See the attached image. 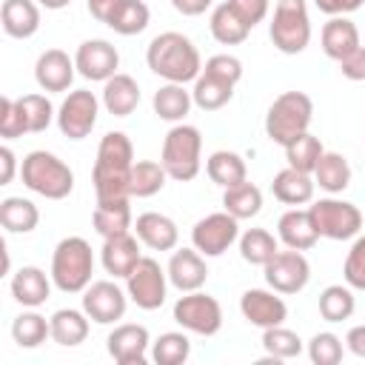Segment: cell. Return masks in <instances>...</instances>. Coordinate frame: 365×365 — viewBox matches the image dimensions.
<instances>
[{
  "mask_svg": "<svg viewBox=\"0 0 365 365\" xmlns=\"http://www.w3.org/2000/svg\"><path fill=\"white\" fill-rule=\"evenodd\" d=\"M134 145L123 131L103 134L97 145V160L91 171L97 200H131V168H134Z\"/></svg>",
  "mask_w": 365,
  "mask_h": 365,
  "instance_id": "6da1fadb",
  "label": "cell"
},
{
  "mask_svg": "<svg viewBox=\"0 0 365 365\" xmlns=\"http://www.w3.org/2000/svg\"><path fill=\"white\" fill-rule=\"evenodd\" d=\"M145 63L148 68L163 77L165 83H194L202 71V57L191 37L180 31H163L157 34L148 48H145Z\"/></svg>",
  "mask_w": 365,
  "mask_h": 365,
  "instance_id": "7a4b0ae2",
  "label": "cell"
},
{
  "mask_svg": "<svg viewBox=\"0 0 365 365\" xmlns=\"http://www.w3.org/2000/svg\"><path fill=\"white\" fill-rule=\"evenodd\" d=\"M23 185L46 200H66L74 188V171L51 151H29L20 163Z\"/></svg>",
  "mask_w": 365,
  "mask_h": 365,
  "instance_id": "3957f363",
  "label": "cell"
},
{
  "mask_svg": "<svg viewBox=\"0 0 365 365\" xmlns=\"http://www.w3.org/2000/svg\"><path fill=\"white\" fill-rule=\"evenodd\" d=\"M94 254L83 237H66L51 254V279L63 294H83L91 285Z\"/></svg>",
  "mask_w": 365,
  "mask_h": 365,
  "instance_id": "277c9868",
  "label": "cell"
},
{
  "mask_svg": "<svg viewBox=\"0 0 365 365\" xmlns=\"http://www.w3.org/2000/svg\"><path fill=\"white\" fill-rule=\"evenodd\" d=\"M314 120V103L305 91H282L265 114V134L277 145H288L294 137L305 134Z\"/></svg>",
  "mask_w": 365,
  "mask_h": 365,
  "instance_id": "5b68a950",
  "label": "cell"
},
{
  "mask_svg": "<svg viewBox=\"0 0 365 365\" xmlns=\"http://www.w3.org/2000/svg\"><path fill=\"white\" fill-rule=\"evenodd\" d=\"M200 154H202V134L197 125L177 123L165 140H163V168L168 171L171 180L188 182L200 174Z\"/></svg>",
  "mask_w": 365,
  "mask_h": 365,
  "instance_id": "8992f818",
  "label": "cell"
},
{
  "mask_svg": "<svg viewBox=\"0 0 365 365\" xmlns=\"http://www.w3.org/2000/svg\"><path fill=\"white\" fill-rule=\"evenodd\" d=\"M268 37L274 48H279L282 54L305 51L311 43V17H308L305 0H277Z\"/></svg>",
  "mask_w": 365,
  "mask_h": 365,
  "instance_id": "52a82bcc",
  "label": "cell"
},
{
  "mask_svg": "<svg viewBox=\"0 0 365 365\" xmlns=\"http://www.w3.org/2000/svg\"><path fill=\"white\" fill-rule=\"evenodd\" d=\"M308 214L314 220L317 234L325 240H354L362 228V211L348 200L322 197L308 205Z\"/></svg>",
  "mask_w": 365,
  "mask_h": 365,
  "instance_id": "ba28073f",
  "label": "cell"
},
{
  "mask_svg": "<svg viewBox=\"0 0 365 365\" xmlns=\"http://www.w3.org/2000/svg\"><path fill=\"white\" fill-rule=\"evenodd\" d=\"M174 322L200 336H214L222 328V308L211 294L202 291H185L174 302Z\"/></svg>",
  "mask_w": 365,
  "mask_h": 365,
  "instance_id": "9c48e42d",
  "label": "cell"
},
{
  "mask_svg": "<svg viewBox=\"0 0 365 365\" xmlns=\"http://www.w3.org/2000/svg\"><path fill=\"white\" fill-rule=\"evenodd\" d=\"M125 291L137 308L157 311L168 294V271L154 257H143L134 265V271L125 277Z\"/></svg>",
  "mask_w": 365,
  "mask_h": 365,
  "instance_id": "30bf717a",
  "label": "cell"
},
{
  "mask_svg": "<svg viewBox=\"0 0 365 365\" xmlns=\"http://www.w3.org/2000/svg\"><path fill=\"white\" fill-rule=\"evenodd\" d=\"M240 240V220L228 211H214L194 222L191 228V245L202 257H220Z\"/></svg>",
  "mask_w": 365,
  "mask_h": 365,
  "instance_id": "8fae6325",
  "label": "cell"
},
{
  "mask_svg": "<svg viewBox=\"0 0 365 365\" xmlns=\"http://www.w3.org/2000/svg\"><path fill=\"white\" fill-rule=\"evenodd\" d=\"M97 114H100V100L94 97V91L74 88V91H68V97L57 108V125H60L63 137L83 140L97 125Z\"/></svg>",
  "mask_w": 365,
  "mask_h": 365,
  "instance_id": "7c38bea8",
  "label": "cell"
},
{
  "mask_svg": "<svg viewBox=\"0 0 365 365\" xmlns=\"http://www.w3.org/2000/svg\"><path fill=\"white\" fill-rule=\"evenodd\" d=\"M262 271H265L268 288H274L277 294H299L308 285V279H311L308 259L302 257V251H294V248L277 251L262 265Z\"/></svg>",
  "mask_w": 365,
  "mask_h": 365,
  "instance_id": "4fadbf2b",
  "label": "cell"
},
{
  "mask_svg": "<svg viewBox=\"0 0 365 365\" xmlns=\"http://www.w3.org/2000/svg\"><path fill=\"white\" fill-rule=\"evenodd\" d=\"M128 308V291H123L111 279H97L83 291V311L97 325H111L125 317Z\"/></svg>",
  "mask_w": 365,
  "mask_h": 365,
  "instance_id": "5bb4252c",
  "label": "cell"
},
{
  "mask_svg": "<svg viewBox=\"0 0 365 365\" xmlns=\"http://www.w3.org/2000/svg\"><path fill=\"white\" fill-rule=\"evenodd\" d=\"M106 348L117 365H145L148 354H151L148 328L137 325V322H123L108 334Z\"/></svg>",
  "mask_w": 365,
  "mask_h": 365,
  "instance_id": "9a60e30c",
  "label": "cell"
},
{
  "mask_svg": "<svg viewBox=\"0 0 365 365\" xmlns=\"http://www.w3.org/2000/svg\"><path fill=\"white\" fill-rule=\"evenodd\" d=\"M77 74L91 80V83H106L108 77L117 74L120 68V54L108 40H86L77 46L74 54Z\"/></svg>",
  "mask_w": 365,
  "mask_h": 365,
  "instance_id": "2e32d148",
  "label": "cell"
},
{
  "mask_svg": "<svg viewBox=\"0 0 365 365\" xmlns=\"http://www.w3.org/2000/svg\"><path fill=\"white\" fill-rule=\"evenodd\" d=\"M240 311L242 317L257 325V328H274L282 325L288 319V305L282 297H277V291H265V288H248L240 297Z\"/></svg>",
  "mask_w": 365,
  "mask_h": 365,
  "instance_id": "e0dca14e",
  "label": "cell"
},
{
  "mask_svg": "<svg viewBox=\"0 0 365 365\" xmlns=\"http://www.w3.org/2000/svg\"><path fill=\"white\" fill-rule=\"evenodd\" d=\"M165 271H168V282L182 294L185 291H200L208 279L205 257L197 248H174Z\"/></svg>",
  "mask_w": 365,
  "mask_h": 365,
  "instance_id": "ac0fdd59",
  "label": "cell"
},
{
  "mask_svg": "<svg viewBox=\"0 0 365 365\" xmlns=\"http://www.w3.org/2000/svg\"><path fill=\"white\" fill-rule=\"evenodd\" d=\"M74 74L77 66L63 48H46L34 63V80L43 91H68Z\"/></svg>",
  "mask_w": 365,
  "mask_h": 365,
  "instance_id": "d6986e66",
  "label": "cell"
},
{
  "mask_svg": "<svg viewBox=\"0 0 365 365\" xmlns=\"http://www.w3.org/2000/svg\"><path fill=\"white\" fill-rule=\"evenodd\" d=\"M134 234L137 240L151 248V251H174L180 242V228L171 217L160 214V211H143L134 220Z\"/></svg>",
  "mask_w": 365,
  "mask_h": 365,
  "instance_id": "ffe728a7",
  "label": "cell"
},
{
  "mask_svg": "<svg viewBox=\"0 0 365 365\" xmlns=\"http://www.w3.org/2000/svg\"><path fill=\"white\" fill-rule=\"evenodd\" d=\"M143 259L140 254V240L137 234H120V237H108L103 240V248H100V262L106 268V274H111L114 279H125L134 265Z\"/></svg>",
  "mask_w": 365,
  "mask_h": 365,
  "instance_id": "44dd1931",
  "label": "cell"
},
{
  "mask_svg": "<svg viewBox=\"0 0 365 365\" xmlns=\"http://www.w3.org/2000/svg\"><path fill=\"white\" fill-rule=\"evenodd\" d=\"M51 274H46L37 265H23L20 271L11 274V297L23 308H40L51 297Z\"/></svg>",
  "mask_w": 365,
  "mask_h": 365,
  "instance_id": "7402d4cb",
  "label": "cell"
},
{
  "mask_svg": "<svg viewBox=\"0 0 365 365\" xmlns=\"http://www.w3.org/2000/svg\"><path fill=\"white\" fill-rule=\"evenodd\" d=\"M277 234H279V242L294 251H308L319 240L308 208H288L277 222Z\"/></svg>",
  "mask_w": 365,
  "mask_h": 365,
  "instance_id": "603a6c76",
  "label": "cell"
},
{
  "mask_svg": "<svg viewBox=\"0 0 365 365\" xmlns=\"http://www.w3.org/2000/svg\"><path fill=\"white\" fill-rule=\"evenodd\" d=\"M0 23L9 37L26 40L40 29V3L37 0H3Z\"/></svg>",
  "mask_w": 365,
  "mask_h": 365,
  "instance_id": "cb8c5ba5",
  "label": "cell"
},
{
  "mask_svg": "<svg viewBox=\"0 0 365 365\" xmlns=\"http://www.w3.org/2000/svg\"><path fill=\"white\" fill-rule=\"evenodd\" d=\"M128 202L131 200H97L91 222H94V231L103 240L128 234L134 228V217H131V205Z\"/></svg>",
  "mask_w": 365,
  "mask_h": 365,
  "instance_id": "d4e9b609",
  "label": "cell"
},
{
  "mask_svg": "<svg viewBox=\"0 0 365 365\" xmlns=\"http://www.w3.org/2000/svg\"><path fill=\"white\" fill-rule=\"evenodd\" d=\"M314 188H317V182H314V174H305V171H297V168H282V171H277L274 174V182H271V191H274V197L279 200V202H285V205H305V202H311L314 200Z\"/></svg>",
  "mask_w": 365,
  "mask_h": 365,
  "instance_id": "484cf974",
  "label": "cell"
},
{
  "mask_svg": "<svg viewBox=\"0 0 365 365\" xmlns=\"http://www.w3.org/2000/svg\"><path fill=\"white\" fill-rule=\"evenodd\" d=\"M322 51L331 57V60H345L351 51H356L359 48V29L345 17V14H339V17H331L325 26H322Z\"/></svg>",
  "mask_w": 365,
  "mask_h": 365,
  "instance_id": "4316f807",
  "label": "cell"
},
{
  "mask_svg": "<svg viewBox=\"0 0 365 365\" xmlns=\"http://www.w3.org/2000/svg\"><path fill=\"white\" fill-rule=\"evenodd\" d=\"M103 106L114 117H128L140 106V86L128 74H114L103 83Z\"/></svg>",
  "mask_w": 365,
  "mask_h": 365,
  "instance_id": "83f0119b",
  "label": "cell"
},
{
  "mask_svg": "<svg viewBox=\"0 0 365 365\" xmlns=\"http://www.w3.org/2000/svg\"><path fill=\"white\" fill-rule=\"evenodd\" d=\"M151 106H154V114L160 120H165V123H182L185 114L194 106V97H191V91H185L182 83H165V86H160L154 91Z\"/></svg>",
  "mask_w": 365,
  "mask_h": 365,
  "instance_id": "f1b7e54d",
  "label": "cell"
},
{
  "mask_svg": "<svg viewBox=\"0 0 365 365\" xmlns=\"http://www.w3.org/2000/svg\"><path fill=\"white\" fill-rule=\"evenodd\" d=\"M51 322V339L63 348H74L80 342H86L88 336V314L77 311V308H60L48 317Z\"/></svg>",
  "mask_w": 365,
  "mask_h": 365,
  "instance_id": "f546056e",
  "label": "cell"
},
{
  "mask_svg": "<svg viewBox=\"0 0 365 365\" xmlns=\"http://www.w3.org/2000/svg\"><path fill=\"white\" fill-rule=\"evenodd\" d=\"M205 171H208L211 182H217L220 188H231V185H240V182L248 180L245 160H242L237 151H228V148L214 151V154L205 160Z\"/></svg>",
  "mask_w": 365,
  "mask_h": 365,
  "instance_id": "4dcf8cb0",
  "label": "cell"
},
{
  "mask_svg": "<svg viewBox=\"0 0 365 365\" xmlns=\"http://www.w3.org/2000/svg\"><path fill=\"white\" fill-rule=\"evenodd\" d=\"M314 182L328 191V194H339L351 185V165L339 151H325L314 168Z\"/></svg>",
  "mask_w": 365,
  "mask_h": 365,
  "instance_id": "1f68e13d",
  "label": "cell"
},
{
  "mask_svg": "<svg viewBox=\"0 0 365 365\" xmlns=\"http://www.w3.org/2000/svg\"><path fill=\"white\" fill-rule=\"evenodd\" d=\"M208 29H211V37H214L217 43H222V46H240V43H245V37H248V31H251V29L242 23V17L228 6V0L220 3V6H214Z\"/></svg>",
  "mask_w": 365,
  "mask_h": 365,
  "instance_id": "d6a6232c",
  "label": "cell"
},
{
  "mask_svg": "<svg viewBox=\"0 0 365 365\" xmlns=\"http://www.w3.org/2000/svg\"><path fill=\"white\" fill-rule=\"evenodd\" d=\"M40 222V211L26 197H6L0 202V225L11 234H29Z\"/></svg>",
  "mask_w": 365,
  "mask_h": 365,
  "instance_id": "836d02e7",
  "label": "cell"
},
{
  "mask_svg": "<svg viewBox=\"0 0 365 365\" xmlns=\"http://www.w3.org/2000/svg\"><path fill=\"white\" fill-rule=\"evenodd\" d=\"M262 208V191L254 182H240L231 188H222V211H228L237 220H251Z\"/></svg>",
  "mask_w": 365,
  "mask_h": 365,
  "instance_id": "e575fe53",
  "label": "cell"
},
{
  "mask_svg": "<svg viewBox=\"0 0 365 365\" xmlns=\"http://www.w3.org/2000/svg\"><path fill=\"white\" fill-rule=\"evenodd\" d=\"M148 20H151V11H148V6H145L143 0H123V3L108 14L106 26H108L111 31L123 34V37H131V34L145 31Z\"/></svg>",
  "mask_w": 365,
  "mask_h": 365,
  "instance_id": "d590c367",
  "label": "cell"
},
{
  "mask_svg": "<svg viewBox=\"0 0 365 365\" xmlns=\"http://www.w3.org/2000/svg\"><path fill=\"white\" fill-rule=\"evenodd\" d=\"M191 97H194V106H200L202 111H217L234 97V86L208 71H200V77L194 80Z\"/></svg>",
  "mask_w": 365,
  "mask_h": 365,
  "instance_id": "8d00e7d4",
  "label": "cell"
},
{
  "mask_svg": "<svg viewBox=\"0 0 365 365\" xmlns=\"http://www.w3.org/2000/svg\"><path fill=\"white\" fill-rule=\"evenodd\" d=\"M165 180H168V171L163 168V163H154V160H137L134 168H131V180H128L131 197H137V200L154 197V194L163 191Z\"/></svg>",
  "mask_w": 365,
  "mask_h": 365,
  "instance_id": "74e56055",
  "label": "cell"
},
{
  "mask_svg": "<svg viewBox=\"0 0 365 365\" xmlns=\"http://www.w3.org/2000/svg\"><path fill=\"white\" fill-rule=\"evenodd\" d=\"M46 336H51V322L43 314H37L34 308H29L20 317H14V322H11V339L20 348H37V345L46 342Z\"/></svg>",
  "mask_w": 365,
  "mask_h": 365,
  "instance_id": "f35d334b",
  "label": "cell"
},
{
  "mask_svg": "<svg viewBox=\"0 0 365 365\" xmlns=\"http://www.w3.org/2000/svg\"><path fill=\"white\" fill-rule=\"evenodd\" d=\"M356 308V299H354V288L345 282V285H328L322 288L319 294V317L325 322H342V319H351Z\"/></svg>",
  "mask_w": 365,
  "mask_h": 365,
  "instance_id": "ab89813d",
  "label": "cell"
},
{
  "mask_svg": "<svg viewBox=\"0 0 365 365\" xmlns=\"http://www.w3.org/2000/svg\"><path fill=\"white\" fill-rule=\"evenodd\" d=\"M322 154H325V148H322L319 137H314L311 131L294 137V140L285 145V160H288V165L297 168V171H305V174H314V168H317V163H319Z\"/></svg>",
  "mask_w": 365,
  "mask_h": 365,
  "instance_id": "60d3db41",
  "label": "cell"
},
{
  "mask_svg": "<svg viewBox=\"0 0 365 365\" xmlns=\"http://www.w3.org/2000/svg\"><path fill=\"white\" fill-rule=\"evenodd\" d=\"M191 356V339L185 331H165L151 342V359L157 365H182Z\"/></svg>",
  "mask_w": 365,
  "mask_h": 365,
  "instance_id": "b9f144b4",
  "label": "cell"
},
{
  "mask_svg": "<svg viewBox=\"0 0 365 365\" xmlns=\"http://www.w3.org/2000/svg\"><path fill=\"white\" fill-rule=\"evenodd\" d=\"M277 251H279V245H277L274 234L265 228H248L240 234V257L251 265H265Z\"/></svg>",
  "mask_w": 365,
  "mask_h": 365,
  "instance_id": "7bdbcfd3",
  "label": "cell"
},
{
  "mask_svg": "<svg viewBox=\"0 0 365 365\" xmlns=\"http://www.w3.org/2000/svg\"><path fill=\"white\" fill-rule=\"evenodd\" d=\"M262 348L271 359H294L305 351L302 339L297 331H288L282 325H274V328H262Z\"/></svg>",
  "mask_w": 365,
  "mask_h": 365,
  "instance_id": "ee69618b",
  "label": "cell"
},
{
  "mask_svg": "<svg viewBox=\"0 0 365 365\" xmlns=\"http://www.w3.org/2000/svg\"><path fill=\"white\" fill-rule=\"evenodd\" d=\"M17 106H20V111H23V120H26L29 134L46 131V128L51 125V120L57 117V114H54V106H51V100H48L46 94H23V97L17 100Z\"/></svg>",
  "mask_w": 365,
  "mask_h": 365,
  "instance_id": "f6af8a7d",
  "label": "cell"
},
{
  "mask_svg": "<svg viewBox=\"0 0 365 365\" xmlns=\"http://www.w3.org/2000/svg\"><path fill=\"white\" fill-rule=\"evenodd\" d=\"M308 359L314 362V365H336V362H342V339L336 336V334H331V331H319V334H314L311 339H308Z\"/></svg>",
  "mask_w": 365,
  "mask_h": 365,
  "instance_id": "bcb514c9",
  "label": "cell"
},
{
  "mask_svg": "<svg viewBox=\"0 0 365 365\" xmlns=\"http://www.w3.org/2000/svg\"><path fill=\"white\" fill-rule=\"evenodd\" d=\"M342 277L354 291H365V234H356V240L345 257Z\"/></svg>",
  "mask_w": 365,
  "mask_h": 365,
  "instance_id": "7dc6e473",
  "label": "cell"
},
{
  "mask_svg": "<svg viewBox=\"0 0 365 365\" xmlns=\"http://www.w3.org/2000/svg\"><path fill=\"white\" fill-rule=\"evenodd\" d=\"M23 134H29V128H26V120H23V111H20L17 100L0 97V137L3 140H17Z\"/></svg>",
  "mask_w": 365,
  "mask_h": 365,
  "instance_id": "c3c4849f",
  "label": "cell"
},
{
  "mask_svg": "<svg viewBox=\"0 0 365 365\" xmlns=\"http://www.w3.org/2000/svg\"><path fill=\"white\" fill-rule=\"evenodd\" d=\"M202 71H208V74H214V77H220V80H225L231 86H237L242 80V63L234 54H214V57H208Z\"/></svg>",
  "mask_w": 365,
  "mask_h": 365,
  "instance_id": "681fc988",
  "label": "cell"
},
{
  "mask_svg": "<svg viewBox=\"0 0 365 365\" xmlns=\"http://www.w3.org/2000/svg\"><path fill=\"white\" fill-rule=\"evenodd\" d=\"M228 6L242 17V23H245L248 29H254L257 23L265 20L271 3H268V0H228Z\"/></svg>",
  "mask_w": 365,
  "mask_h": 365,
  "instance_id": "f907efd6",
  "label": "cell"
},
{
  "mask_svg": "<svg viewBox=\"0 0 365 365\" xmlns=\"http://www.w3.org/2000/svg\"><path fill=\"white\" fill-rule=\"evenodd\" d=\"M339 71H342L345 80H354V83L365 80V48L359 46V48L351 51L345 60H339Z\"/></svg>",
  "mask_w": 365,
  "mask_h": 365,
  "instance_id": "816d5d0a",
  "label": "cell"
},
{
  "mask_svg": "<svg viewBox=\"0 0 365 365\" xmlns=\"http://www.w3.org/2000/svg\"><path fill=\"white\" fill-rule=\"evenodd\" d=\"M362 3H365V0H314V6H317L322 14H328V17L351 14V11H356Z\"/></svg>",
  "mask_w": 365,
  "mask_h": 365,
  "instance_id": "f5cc1de1",
  "label": "cell"
},
{
  "mask_svg": "<svg viewBox=\"0 0 365 365\" xmlns=\"http://www.w3.org/2000/svg\"><path fill=\"white\" fill-rule=\"evenodd\" d=\"M14 174H17V154L9 145H3L0 148V185H9Z\"/></svg>",
  "mask_w": 365,
  "mask_h": 365,
  "instance_id": "db71d44e",
  "label": "cell"
},
{
  "mask_svg": "<svg viewBox=\"0 0 365 365\" xmlns=\"http://www.w3.org/2000/svg\"><path fill=\"white\" fill-rule=\"evenodd\" d=\"M345 348H348L354 356L365 359V325H354V328L345 334Z\"/></svg>",
  "mask_w": 365,
  "mask_h": 365,
  "instance_id": "11a10c76",
  "label": "cell"
},
{
  "mask_svg": "<svg viewBox=\"0 0 365 365\" xmlns=\"http://www.w3.org/2000/svg\"><path fill=\"white\" fill-rule=\"evenodd\" d=\"M211 3H214V0H171V6H174L180 14H185V17L205 14V11L211 9Z\"/></svg>",
  "mask_w": 365,
  "mask_h": 365,
  "instance_id": "9f6ffc18",
  "label": "cell"
},
{
  "mask_svg": "<svg viewBox=\"0 0 365 365\" xmlns=\"http://www.w3.org/2000/svg\"><path fill=\"white\" fill-rule=\"evenodd\" d=\"M86 3H88L91 17H94V20H100V23H106V20H108V14H111L123 0H86Z\"/></svg>",
  "mask_w": 365,
  "mask_h": 365,
  "instance_id": "6f0895ef",
  "label": "cell"
},
{
  "mask_svg": "<svg viewBox=\"0 0 365 365\" xmlns=\"http://www.w3.org/2000/svg\"><path fill=\"white\" fill-rule=\"evenodd\" d=\"M43 9H51V11H57V9H66L71 0H37Z\"/></svg>",
  "mask_w": 365,
  "mask_h": 365,
  "instance_id": "680465c9",
  "label": "cell"
}]
</instances>
